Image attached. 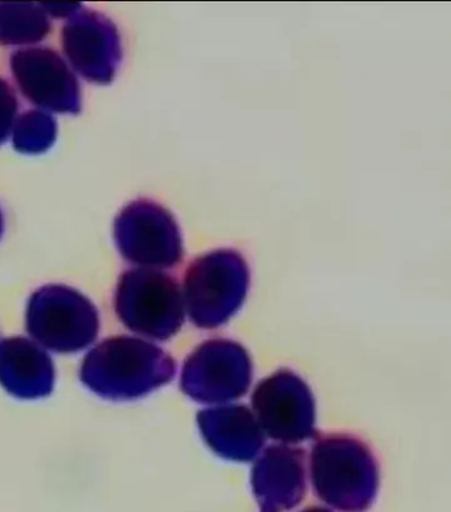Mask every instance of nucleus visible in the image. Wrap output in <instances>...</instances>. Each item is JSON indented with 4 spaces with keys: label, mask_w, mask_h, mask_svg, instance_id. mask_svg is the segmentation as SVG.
I'll use <instances>...</instances> for the list:
<instances>
[{
    "label": "nucleus",
    "mask_w": 451,
    "mask_h": 512,
    "mask_svg": "<svg viewBox=\"0 0 451 512\" xmlns=\"http://www.w3.org/2000/svg\"><path fill=\"white\" fill-rule=\"evenodd\" d=\"M172 375L170 359L141 339L109 338L86 356L81 379L97 395L130 400L145 395Z\"/></svg>",
    "instance_id": "nucleus-1"
},
{
    "label": "nucleus",
    "mask_w": 451,
    "mask_h": 512,
    "mask_svg": "<svg viewBox=\"0 0 451 512\" xmlns=\"http://www.w3.org/2000/svg\"><path fill=\"white\" fill-rule=\"evenodd\" d=\"M98 326L92 303L72 290H41L28 309L27 327L32 337L57 352H75L89 346L97 337Z\"/></svg>",
    "instance_id": "nucleus-2"
},
{
    "label": "nucleus",
    "mask_w": 451,
    "mask_h": 512,
    "mask_svg": "<svg viewBox=\"0 0 451 512\" xmlns=\"http://www.w3.org/2000/svg\"><path fill=\"white\" fill-rule=\"evenodd\" d=\"M117 314L137 333L166 338L180 319L178 289L161 274H127L118 292Z\"/></svg>",
    "instance_id": "nucleus-3"
},
{
    "label": "nucleus",
    "mask_w": 451,
    "mask_h": 512,
    "mask_svg": "<svg viewBox=\"0 0 451 512\" xmlns=\"http://www.w3.org/2000/svg\"><path fill=\"white\" fill-rule=\"evenodd\" d=\"M248 285V269L239 253L216 251L196 261L188 273L187 293L194 309L237 305Z\"/></svg>",
    "instance_id": "nucleus-4"
},
{
    "label": "nucleus",
    "mask_w": 451,
    "mask_h": 512,
    "mask_svg": "<svg viewBox=\"0 0 451 512\" xmlns=\"http://www.w3.org/2000/svg\"><path fill=\"white\" fill-rule=\"evenodd\" d=\"M53 382L51 358L34 342L24 338L0 342V384L11 395L38 399L51 393Z\"/></svg>",
    "instance_id": "nucleus-5"
}]
</instances>
